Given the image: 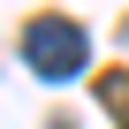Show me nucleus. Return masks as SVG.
<instances>
[{"instance_id":"f257e3e1","label":"nucleus","mask_w":129,"mask_h":129,"mask_svg":"<svg viewBox=\"0 0 129 129\" xmlns=\"http://www.w3.org/2000/svg\"><path fill=\"white\" fill-rule=\"evenodd\" d=\"M23 61H30L46 84H61V76H76L84 61H91V38H84L69 15H38V23L23 30Z\"/></svg>"},{"instance_id":"f03ea898","label":"nucleus","mask_w":129,"mask_h":129,"mask_svg":"<svg viewBox=\"0 0 129 129\" xmlns=\"http://www.w3.org/2000/svg\"><path fill=\"white\" fill-rule=\"evenodd\" d=\"M99 99H106V106H114V121L129 129V76H106V84H99Z\"/></svg>"}]
</instances>
